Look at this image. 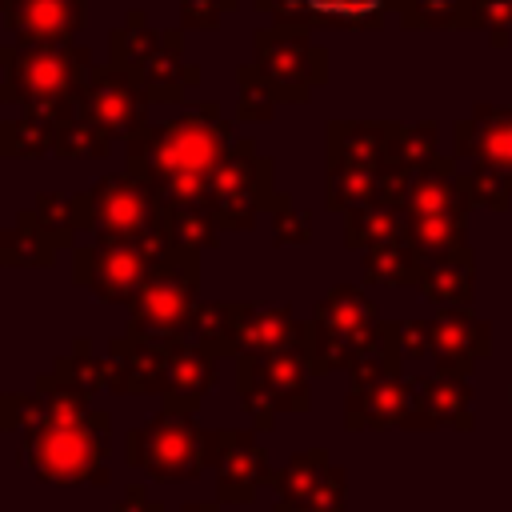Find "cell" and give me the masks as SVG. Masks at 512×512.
<instances>
[{"instance_id":"52a82bcc","label":"cell","mask_w":512,"mask_h":512,"mask_svg":"<svg viewBox=\"0 0 512 512\" xmlns=\"http://www.w3.org/2000/svg\"><path fill=\"white\" fill-rule=\"evenodd\" d=\"M76 228L108 240H152L164 232V200L136 172H112L96 180L88 192L72 196Z\"/></svg>"},{"instance_id":"e0dca14e","label":"cell","mask_w":512,"mask_h":512,"mask_svg":"<svg viewBox=\"0 0 512 512\" xmlns=\"http://www.w3.org/2000/svg\"><path fill=\"white\" fill-rule=\"evenodd\" d=\"M388 204H396L404 216H468V196L460 188L456 160L436 156L424 168H412L392 180Z\"/></svg>"},{"instance_id":"ffe728a7","label":"cell","mask_w":512,"mask_h":512,"mask_svg":"<svg viewBox=\"0 0 512 512\" xmlns=\"http://www.w3.org/2000/svg\"><path fill=\"white\" fill-rule=\"evenodd\" d=\"M12 44H72L84 28V0H4Z\"/></svg>"},{"instance_id":"d6a6232c","label":"cell","mask_w":512,"mask_h":512,"mask_svg":"<svg viewBox=\"0 0 512 512\" xmlns=\"http://www.w3.org/2000/svg\"><path fill=\"white\" fill-rule=\"evenodd\" d=\"M164 232L172 240V248H212L220 236V224L212 220L208 208H192V204H164Z\"/></svg>"},{"instance_id":"ab89813d","label":"cell","mask_w":512,"mask_h":512,"mask_svg":"<svg viewBox=\"0 0 512 512\" xmlns=\"http://www.w3.org/2000/svg\"><path fill=\"white\" fill-rule=\"evenodd\" d=\"M236 4H240V0H180V16H184V28L208 32V28H216L224 16H232Z\"/></svg>"},{"instance_id":"2e32d148","label":"cell","mask_w":512,"mask_h":512,"mask_svg":"<svg viewBox=\"0 0 512 512\" xmlns=\"http://www.w3.org/2000/svg\"><path fill=\"white\" fill-rule=\"evenodd\" d=\"M452 160H464L468 172H488L512 184V108L476 104L472 116L456 120Z\"/></svg>"},{"instance_id":"f35d334b","label":"cell","mask_w":512,"mask_h":512,"mask_svg":"<svg viewBox=\"0 0 512 512\" xmlns=\"http://www.w3.org/2000/svg\"><path fill=\"white\" fill-rule=\"evenodd\" d=\"M272 240L276 244H304V240H312V216L304 208H296L288 196H280L276 208H272Z\"/></svg>"},{"instance_id":"d6986e66","label":"cell","mask_w":512,"mask_h":512,"mask_svg":"<svg viewBox=\"0 0 512 512\" xmlns=\"http://www.w3.org/2000/svg\"><path fill=\"white\" fill-rule=\"evenodd\" d=\"M180 336H116L108 344V388L112 392H164L168 356Z\"/></svg>"},{"instance_id":"8992f818","label":"cell","mask_w":512,"mask_h":512,"mask_svg":"<svg viewBox=\"0 0 512 512\" xmlns=\"http://www.w3.org/2000/svg\"><path fill=\"white\" fill-rule=\"evenodd\" d=\"M384 320L376 316V304L352 288V284H336L320 304H316V320L304 324V356L312 364V372H336V368H356L380 340Z\"/></svg>"},{"instance_id":"4316f807","label":"cell","mask_w":512,"mask_h":512,"mask_svg":"<svg viewBox=\"0 0 512 512\" xmlns=\"http://www.w3.org/2000/svg\"><path fill=\"white\" fill-rule=\"evenodd\" d=\"M472 280H476V264L472 252H448V256H420V276L416 288L444 308H464L472 300Z\"/></svg>"},{"instance_id":"1f68e13d","label":"cell","mask_w":512,"mask_h":512,"mask_svg":"<svg viewBox=\"0 0 512 512\" xmlns=\"http://www.w3.org/2000/svg\"><path fill=\"white\" fill-rule=\"evenodd\" d=\"M56 252H60V244L36 224V216L28 208L4 232V264H36V268H44V264H52Z\"/></svg>"},{"instance_id":"b9f144b4","label":"cell","mask_w":512,"mask_h":512,"mask_svg":"<svg viewBox=\"0 0 512 512\" xmlns=\"http://www.w3.org/2000/svg\"><path fill=\"white\" fill-rule=\"evenodd\" d=\"M276 512H324V508H304V504H288V500H280Z\"/></svg>"},{"instance_id":"74e56055","label":"cell","mask_w":512,"mask_h":512,"mask_svg":"<svg viewBox=\"0 0 512 512\" xmlns=\"http://www.w3.org/2000/svg\"><path fill=\"white\" fill-rule=\"evenodd\" d=\"M32 216H36V224L64 248V244H72V232H76V220H72V200H60V196H40L32 208H28Z\"/></svg>"},{"instance_id":"3957f363","label":"cell","mask_w":512,"mask_h":512,"mask_svg":"<svg viewBox=\"0 0 512 512\" xmlns=\"http://www.w3.org/2000/svg\"><path fill=\"white\" fill-rule=\"evenodd\" d=\"M184 36L176 28H152L144 12H128L120 28L108 32V64L128 72L148 104H184L200 84V68L180 52Z\"/></svg>"},{"instance_id":"277c9868","label":"cell","mask_w":512,"mask_h":512,"mask_svg":"<svg viewBox=\"0 0 512 512\" xmlns=\"http://www.w3.org/2000/svg\"><path fill=\"white\" fill-rule=\"evenodd\" d=\"M108 456V416L88 412L80 420L40 424L20 440V464L44 484H104Z\"/></svg>"},{"instance_id":"6da1fadb","label":"cell","mask_w":512,"mask_h":512,"mask_svg":"<svg viewBox=\"0 0 512 512\" xmlns=\"http://www.w3.org/2000/svg\"><path fill=\"white\" fill-rule=\"evenodd\" d=\"M232 120L216 104H192L188 112L144 124L128 148V172L148 180L164 204L208 208V184L232 148Z\"/></svg>"},{"instance_id":"5b68a950","label":"cell","mask_w":512,"mask_h":512,"mask_svg":"<svg viewBox=\"0 0 512 512\" xmlns=\"http://www.w3.org/2000/svg\"><path fill=\"white\" fill-rule=\"evenodd\" d=\"M192 344H200L208 356H260V352H280V348H296L304 340V324L292 320V308H276V304H200L196 324L188 332Z\"/></svg>"},{"instance_id":"d4e9b609","label":"cell","mask_w":512,"mask_h":512,"mask_svg":"<svg viewBox=\"0 0 512 512\" xmlns=\"http://www.w3.org/2000/svg\"><path fill=\"white\" fill-rule=\"evenodd\" d=\"M212 384H216V356H208L200 344L180 336L168 356V372H164V412L196 416Z\"/></svg>"},{"instance_id":"f1b7e54d","label":"cell","mask_w":512,"mask_h":512,"mask_svg":"<svg viewBox=\"0 0 512 512\" xmlns=\"http://www.w3.org/2000/svg\"><path fill=\"white\" fill-rule=\"evenodd\" d=\"M0 148H4V156H40V152H52L56 148V116L8 108V116L0 124Z\"/></svg>"},{"instance_id":"d590c367","label":"cell","mask_w":512,"mask_h":512,"mask_svg":"<svg viewBox=\"0 0 512 512\" xmlns=\"http://www.w3.org/2000/svg\"><path fill=\"white\" fill-rule=\"evenodd\" d=\"M236 88H240V96H236V120H244V124L272 120V112H276L280 100L272 96V88L264 84V76L252 64H240L236 68Z\"/></svg>"},{"instance_id":"8fae6325","label":"cell","mask_w":512,"mask_h":512,"mask_svg":"<svg viewBox=\"0 0 512 512\" xmlns=\"http://www.w3.org/2000/svg\"><path fill=\"white\" fill-rule=\"evenodd\" d=\"M280 192L272 188V160L252 140H236L208 184V212L220 228H252L260 212H272Z\"/></svg>"},{"instance_id":"836d02e7","label":"cell","mask_w":512,"mask_h":512,"mask_svg":"<svg viewBox=\"0 0 512 512\" xmlns=\"http://www.w3.org/2000/svg\"><path fill=\"white\" fill-rule=\"evenodd\" d=\"M52 380L72 388V392H96L108 388V356H92L88 340H76V352L60 356L52 364Z\"/></svg>"},{"instance_id":"cb8c5ba5","label":"cell","mask_w":512,"mask_h":512,"mask_svg":"<svg viewBox=\"0 0 512 512\" xmlns=\"http://www.w3.org/2000/svg\"><path fill=\"white\" fill-rule=\"evenodd\" d=\"M276 24H332V28H372L384 12H400V0H252Z\"/></svg>"},{"instance_id":"44dd1931","label":"cell","mask_w":512,"mask_h":512,"mask_svg":"<svg viewBox=\"0 0 512 512\" xmlns=\"http://www.w3.org/2000/svg\"><path fill=\"white\" fill-rule=\"evenodd\" d=\"M408 380L396 372H364L352 376L344 424L348 428H404L408 424Z\"/></svg>"},{"instance_id":"30bf717a","label":"cell","mask_w":512,"mask_h":512,"mask_svg":"<svg viewBox=\"0 0 512 512\" xmlns=\"http://www.w3.org/2000/svg\"><path fill=\"white\" fill-rule=\"evenodd\" d=\"M252 48V68L280 104H304L312 88L328 84V52L312 44L308 24H268L252 36Z\"/></svg>"},{"instance_id":"7402d4cb","label":"cell","mask_w":512,"mask_h":512,"mask_svg":"<svg viewBox=\"0 0 512 512\" xmlns=\"http://www.w3.org/2000/svg\"><path fill=\"white\" fill-rule=\"evenodd\" d=\"M272 484L280 488V500H288V504L344 512V472L328 460L324 448H312V452L292 456L288 468L272 476Z\"/></svg>"},{"instance_id":"4fadbf2b","label":"cell","mask_w":512,"mask_h":512,"mask_svg":"<svg viewBox=\"0 0 512 512\" xmlns=\"http://www.w3.org/2000/svg\"><path fill=\"white\" fill-rule=\"evenodd\" d=\"M308 356L304 348H280V352H260V356H240L236 388L244 412L256 416L260 428H272L276 416L284 412H304L308 408Z\"/></svg>"},{"instance_id":"ac0fdd59","label":"cell","mask_w":512,"mask_h":512,"mask_svg":"<svg viewBox=\"0 0 512 512\" xmlns=\"http://www.w3.org/2000/svg\"><path fill=\"white\" fill-rule=\"evenodd\" d=\"M492 352V328L468 308H444L428 320V356L448 376H468Z\"/></svg>"},{"instance_id":"484cf974","label":"cell","mask_w":512,"mask_h":512,"mask_svg":"<svg viewBox=\"0 0 512 512\" xmlns=\"http://www.w3.org/2000/svg\"><path fill=\"white\" fill-rule=\"evenodd\" d=\"M392 132H396V124L332 120L328 124V168H388Z\"/></svg>"},{"instance_id":"7a4b0ae2","label":"cell","mask_w":512,"mask_h":512,"mask_svg":"<svg viewBox=\"0 0 512 512\" xmlns=\"http://www.w3.org/2000/svg\"><path fill=\"white\" fill-rule=\"evenodd\" d=\"M4 108L60 116L92 76V52L76 44H8L0 52Z\"/></svg>"},{"instance_id":"7bdbcfd3","label":"cell","mask_w":512,"mask_h":512,"mask_svg":"<svg viewBox=\"0 0 512 512\" xmlns=\"http://www.w3.org/2000/svg\"><path fill=\"white\" fill-rule=\"evenodd\" d=\"M184 512H216V504H184Z\"/></svg>"},{"instance_id":"83f0119b","label":"cell","mask_w":512,"mask_h":512,"mask_svg":"<svg viewBox=\"0 0 512 512\" xmlns=\"http://www.w3.org/2000/svg\"><path fill=\"white\" fill-rule=\"evenodd\" d=\"M416 276H420V252L404 232L372 244L364 256L368 284H416Z\"/></svg>"},{"instance_id":"f546056e","label":"cell","mask_w":512,"mask_h":512,"mask_svg":"<svg viewBox=\"0 0 512 512\" xmlns=\"http://www.w3.org/2000/svg\"><path fill=\"white\" fill-rule=\"evenodd\" d=\"M396 232H404V212L396 204H388V200L364 204V208L344 216V244L348 248H372V244H380V240H388Z\"/></svg>"},{"instance_id":"603a6c76","label":"cell","mask_w":512,"mask_h":512,"mask_svg":"<svg viewBox=\"0 0 512 512\" xmlns=\"http://www.w3.org/2000/svg\"><path fill=\"white\" fill-rule=\"evenodd\" d=\"M408 424L404 428H460L468 432L472 428V388L464 384V376H448V372H436V376H420V380H408Z\"/></svg>"},{"instance_id":"7c38bea8","label":"cell","mask_w":512,"mask_h":512,"mask_svg":"<svg viewBox=\"0 0 512 512\" xmlns=\"http://www.w3.org/2000/svg\"><path fill=\"white\" fill-rule=\"evenodd\" d=\"M128 464L164 484L196 480L208 464V432L196 416L160 412L144 428L128 432Z\"/></svg>"},{"instance_id":"9a60e30c","label":"cell","mask_w":512,"mask_h":512,"mask_svg":"<svg viewBox=\"0 0 512 512\" xmlns=\"http://www.w3.org/2000/svg\"><path fill=\"white\" fill-rule=\"evenodd\" d=\"M208 464L216 472V492L228 504L256 500V492L272 480L264 444L256 440V432H244V428L208 432Z\"/></svg>"},{"instance_id":"ba28073f","label":"cell","mask_w":512,"mask_h":512,"mask_svg":"<svg viewBox=\"0 0 512 512\" xmlns=\"http://www.w3.org/2000/svg\"><path fill=\"white\" fill-rule=\"evenodd\" d=\"M200 288V252L196 248H172L144 280L136 300L128 304V332L136 336H188L200 312L196 300Z\"/></svg>"},{"instance_id":"4dcf8cb0","label":"cell","mask_w":512,"mask_h":512,"mask_svg":"<svg viewBox=\"0 0 512 512\" xmlns=\"http://www.w3.org/2000/svg\"><path fill=\"white\" fill-rule=\"evenodd\" d=\"M404 236L420 256L464 252V216H404Z\"/></svg>"},{"instance_id":"60d3db41","label":"cell","mask_w":512,"mask_h":512,"mask_svg":"<svg viewBox=\"0 0 512 512\" xmlns=\"http://www.w3.org/2000/svg\"><path fill=\"white\" fill-rule=\"evenodd\" d=\"M116 512H164V504L148 500V488H144V484H132L128 496L116 504Z\"/></svg>"},{"instance_id":"9c48e42d","label":"cell","mask_w":512,"mask_h":512,"mask_svg":"<svg viewBox=\"0 0 512 512\" xmlns=\"http://www.w3.org/2000/svg\"><path fill=\"white\" fill-rule=\"evenodd\" d=\"M172 252L168 236L152 240H108L96 236L72 252V280L108 304H132L148 272Z\"/></svg>"},{"instance_id":"8d00e7d4","label":"cell","mask_w":512,"mask_h":512,"mask_svg":"<svg viewBox=\"0 0 512 512\" xmlns=\"http://www.w3.org/2000/svg\"><path fill=\"white\" fill-rule=\"evenodd\" d=\"M468 28H484L496 48L512 32V0H468Z\"/></svg>"},{"instance_id":"5bb4252c","label":"cell","mask_w":512,"mask_h":512,"mask_svg":"<svg viewBox=\"0 0 512 512\" xmlns=\"http://www.w3.org/2000/svg\"><path fill=\"white\" fill-rule=\"evenodd\" d=\"M72 112L96 136L116 144V140H132L148 124V96L128 72H120L112 64H100V68H92V76L76 92Z\"/></svg>"},{"instance_id":"e575fe53","label":"cell","mask_w":512,"mask_h":512,"mask_svg":"<svg viewBox=\"0 0 512 512\" xmlns=\"http://www.w3.org/2000/svg\"><path fill=\"white\" fill-rule=\"evenodd\" d=\"M404 28H468V0H400Z\"/></svg>"}]
</instances>
